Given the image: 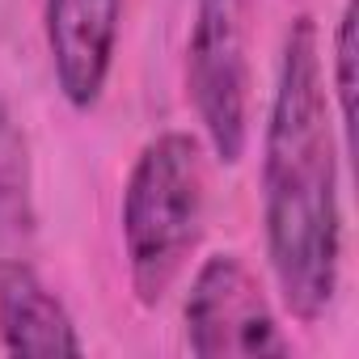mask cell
Here are the masks:
<instances>
[{"label":"cell","instance_id":"1","mask_svg":"<svg viewBox=\"0 0 359 359\" xmlns=\"http://www.w3.org/2000/svg\"><path fill=\"white\" fill-rule=\"evenodd\" d=\"M258 187L275 292L296 321L313 325L334 309L342 279V195L321 30L309 13H296L283 30Z\"/></svg>","mask_w":359,"mask_h":359},{"label":"cell","instance_id":"2","mask_svg":"<svg viewBox=\"0 0 359 359\" xmlns=\"http://www.w3.org/2000/svg\"><path fill=\"white\" fill-rule=\"evenodd\" d=\"M208 224V156L191 131L152 135L123 182V258L131 292L144 309H156L191 266Z\"/></svg>","mask_w":359,"mask_h":359},{"label":"cell","instance_id":"3","mask_svg":"<svg viewBox=\"0 0 359 359\" xmlns=\"http://www.w3.org/2000/svg\"><path fill=\"white\" fill-rule=\"evenodd\" d=\"M187 102L220 165H237L254 135L250 0H195L187 34Z\"/></svg>","mask_w":359,"mask_h":359},{"label":"cell","instance_id":"4","mask_svg":"<svg viewBox=\"0 0 359 359\" xmlns=\"http://www.w3.org/2000/svg\"><path fill=\"white\" fill-rule=\"evenodd\" d=\"M187 346L199 359H262L292 355V338L283 334L275 304L250 262L233 250H220L199 262L182 300Z\"/></svg>","mask_w":359,"mask_h":359},{"label":"cell","instance_id":"5","mask_svg":"<svg viewBox=\"0 0 359 359\" xmlns=\"http://www.w3.org/2000/svg\"><path fill=\"white\" fill-rule=\"evenodd\" d=\"M123 0H43V43L60 97L89 114L114 72Z\"/></svg>","mask_w":359,"mask_h":359},{"label":"cell","instance_id":"6","mask_svg":"<svg viewBox=\"0 0 359 359\" xmlns=\"http://www.w3.org/2000/svg\"><path fill=\"white\" fill-rule=\"evenodd\" d=\"M0 346L18 359L85 355V338L68 304L43 283L30 262H0Z\"/></svg>","mask_w":359,"mask_h":359},{"label":"cell","instance_id":"7","mask_svg":"<svg viewBox=\"0 0 359 359\" xmlns=\"http://www.w3.org/2000/svg\"><path fill=\"white\" fill-rule=\"evenodd\" d=\"M330 51H334V55H330L325 89H334L330 106H334V118H338V127H342V140L351 144V123H355V60H359V47H355V0H346L342 13H338Z\"/></svg>","mask_w":359,"mask_h":359}]
</instances>
